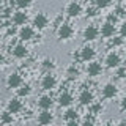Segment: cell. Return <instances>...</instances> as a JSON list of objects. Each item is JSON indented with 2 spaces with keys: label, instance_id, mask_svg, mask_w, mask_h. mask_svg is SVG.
Masks as SVG:
<instances>
[{
  "label": "cell",
  "instance_id": "28",
  "mask_svg": "<svg viewBox=\"0 0 126 126\" xmlns=\"http://www.w3.org/2000/svg\"><path fill=\"white\" fill-rule=\"evenodd\" d=\"M85 13L88 17H93V16H96L98 14V10L94 6H87V10H85Z\"/></svg>",
  "mask_w": 126,
  "mask_h": 126
},
{
  "label": "cell",
  "instance_id": "35",
  "mask_svg": "<svg viewBox=\"0 0 126 126\" xmlns=\"http://www.w3.org/2000/svg\"><path fill=\"white\" fill-rule=\"evenodd\" d=\"M5 63V57H3V54H0V66Z\"/></svg>",
  "mask_w": 126,
  "mask_h": 126
},
{
  "label": "cell",
  "instance_id": "23",
  "mask_svg": "<svg viewBox=\"0 0 126 126\" xmlns=\"http://www.w3.org/2000/svg\"><path fill=\"white\" fill-rule=\"evenodd\" d=\"M41 65H43V68L44 69H49V73H50V69H55V62H54V58H50V57H46L44 60L41 62Z\"/></svg>",
  "mask_w": 126,
  "mask_h": 126
},
{
  "label": "cell",
  "instance_id": "2",
  "mask_svg": "<svg viewBox=\"0 0 126 126\" xmlns=\"http://www.w3.org/2000/svg\"><path fill=\"white\" fill-rule=\"evenodd\" d=\"M104 65L110 69H115L121 65V55L117 52V50H110V52L106 55L104 58Z\"/></svg>",
  "mask_w": 126,
  "mask_h": 126
},
{
  "label": "cell",
  "instance_id": "14",
  "mask_svg": "<svg viewBox=\"0 0 126 126\" xmlns=\"http://www.w3.org/2000/svg\"><path fill=\"white\" fill-rule=\"evenodd\" d=\"M94 55H96V50H94V47L92 46H84L80 49V60H84V62H94Z\"/></svg>",
  "mask_w": 126,
  "mask_h": 126
},
{
  "label": "cell",
  "instance_id": "18",
  "mask_svg": "<svg viewBox=\"0 0 126 126\" xmlns=\"http://www.w3.org/2000/svg\"><path fill=\"white\" fill-rule=\"evenodd\" d=\"M11 52L16 58H25L27 55H29V47H27L24 43H17L13 49H11Z\"/></svg>",
  "mask_w": 126,
  "mask_h": 126
},
{
  "label": "cell",
  "instance_id": "39",
  "mask_svg": "<svg viewBox=\"0 0 126 126\" xmlns=\"http://www.w3.org/2000/svg\"><path fill=\"white\" fill-rule=\"evenodd\" d=\"M0 113H2V112H0Z\"/></svg>",
  "mask_w": 126,
  "mask_h": 126
},
{
  "label": "cell",
  "instance_id": "19",
  "mask_svg": "<svg viewBox=\"0 0 126 126\" xmlns=\"http://www.w3.org/2000/svg\"><path fill=\"white\" fill-rule=\"evenodd\" d=\"M58 104L62 106V107H71V104L74 102V98H73V94H71L69 92H63L58 94Z\"/></svg>",
  "mask_w": 126,
  "mask_h": 126
},
{
  "label": "cell",
  "instance_id": "27",
  "mask_svg": "<svg viewBox=\"0 0 126 126\" xmlns=\"http://www.w3.org/2000/svg\"><path fill=\"white\" fill-rule=\"evenodd\" d=\"M68 76H69V77H77V76H79V68H77L76 65H73V66L68 69Z\"/></svg>",
  "mask_w": 126,
  "mask_h": 126
},
{
  "label": "cell",
  "instance_id": "33",
  "mask_svg": "<svg viewBox=\"0 0 126 126\" xmlns=\"http://www.w3.org/2000/svg\"><path fill=\"white\" fill-rule=\"evenodd\" d=\"M66 126H80L77 121H66Z\"/></svg>",
  "mask_w": 126,
  "mask_h": 126
},
{
  "label": "cell",
  "instance_id": "24",
  "mask_svg": "<svg viewBox=\"0 0 126 126\" xmlns=\"http://www.w3.org/2000/svg\"><path fill=\"white\" fill-rule=\"evenodd\" d=\"M0 121H2V123H5V125L13 123V115H11V113H8V112H2V113H0Z\"/></svg>",
  "mask_w": 126,
  "mask_h": 126
},
{
  "label": "cell",
  "instance_id": "1",
  "mask_svg": "<svg viewBox=\"0 0 126 126\" xmlns=\"http://www.w3.org/2000/svg\"><path fill=\"white\" fill-rule=\"evenodd\" d=\"M74 36V27L68 22H62L57 29V38L60 41H68Z\"/></svg>",
  "mask_w": 126,
  "mask_h": 126
},
{
  "label": "cell",
  "instance_id": "16",
  "mask_svg": "<svg viewBox=\"0 0 126 126\" xmlns=\"http://www.w3.org/2000/svg\"><path fill=\"white\" fill-rule=\"evenodd\" d=\"M101 73H102V65L99 62H90L87 65V74L90 77H98L101 76Z\"/></svg>",
  "mask_w": 126,
  "mask_h": 126
},
{
  "label": "cell",
  "instance_id": "20",
  "mask_svg": "<svg viewBox=\"0 0 126 126\" xmlns=\"http://www.w3.org/2000/svg\"><path fill=\"white\" fill-rule=\"evenodd\" d=\"M63 117H65V120H66V121H77V118H79V112H77L76 109H73V107H68V110L63 113Z\"/></svg>",
  "mask_w": 126,
  "mask_h": 126
},
{
  "label": "cell",
  "instance_id": "12",
  "mask_svg": "<svg viewBox=\"0 0 126 126\" xmlns=\"http://www.w3.org/2000/svg\"><path fill=\"white\" fill-rule=\"evenodd\" d=\"M17 35H19V39H21V41H30V39H33V36H35V29L32 25H24V27L19 29Z\"/></svg>",
  "mask_w": 126,
  "mask_h": 126
},
{
  "label": "cell",
  "instance_id": "5",
  "mask_svg": "<svg viewBox=\"0 0 126 126\" xmlns=\"http://www.w3.org/2000/svg\"><path fill=\"white\" fill-rule=\"evenodd\" d=\"M98 36H99V29L96 25H93V24L87 25L84 32H82V38L85 41H94V39H98Z\"/></svg>",
  "mask_w": 126,
  "mask_h": 126
},
{
  "label": "cell",
  "instance_id": "30",
  "mask_svg": "<svg viewBox=\"0 0 126 126\" xmlns=\"http://www.w3.org/2000/svg\"><path fill=\"white\" fill-rule=\"evenodd\" d=\"M92 110H93V113H96V112H99V110H102V106L101 104H92Z\"/></svg>",
  "mask_w": 126,
  "mask_h": 126
},
{
  "label": "cell",
  "instance_id": "9",
  "mask_svg": "<svg viewBox=\"0 0 126 126\" xmlns=\"http://www.w3.org/2000/svg\"><path fill=\"white\" fill-rule=\"evenodd\" d=\"M22 109H24V104H22V101L19 99V98H11V99L8 101V104H6V112L11 113V115L19 113Z\"/></svg>",
  "mask_w": 126,
  "mask_h": 126
},
{
  "label": "cell",
  "instance_id": "36",
  "mask_svg": "<svg viewBox=\"0 0 126 126\" xmlns=\"http://www.w3.org/2000/svg\"><path fill=\"white\" fill-rule=\"evenodd\" d=\"M117 126H126V121H125V120H121V121H120V123H118Z\"/></svg>",
  "mask_w": 126,
  "mask_h": 126
},
{
  "label": "cell",
  "instance_id": "15",
  "mask_svg": "<svg viewBox=\"0 0 126 126\" xmlns=\"http://www.w3.org/2000/svg\"><path fill=\"white\" fill-rule=\"evenodd\" d=\"M36 120L41 126H49L54 121V113L50 112V110H41V112L38 113Z\"/></svg>",
  "mask_w": 126,
  "mask_h": 126
},
{
  "label": "cell",
  "instance_id": "21",
  "mask_svg": "<svg viewBox=\"0 0 126 126\" xmlns=\"http://www.w3.org/2000/svg\"><path fill=\"white\" fill-rule=\"evenodd\" d=\"M30 94H32V85L30 84H22L17 88V96L19 98H25V96H30Z\"/></svg>",
  "mask_w": 126,
  "mask_h": 126
},
{
  "label": "cell",
  "instance_id": "3",
  "mask_svg": "<svg viewBox=\"0 0 126 126\" xmlns=\"http://www.w3.org/2000/svg\"><path fill=\"white\" fill-rule=\"evenodd\" d=\"M57 84H58V80L52 73H46L41 79V88L46 90V92H50V90L57 88Z\"/></svg>",
  "mask_w": 126,
  "mask_h": 126
},
{
  "label": "cell",
  "instance_id": "7",
  "mask_svg": "<svg viewBox=\"0 0 126 126\" xmlns=\"http://www.w3.org/2000/svg\"><path fill=\"white\" fill-rule=\"evenodd\" d=\"M77 101L80 106H92L94 102V94L92 90H82L77 96Z\"/></svg>",
  "mask_w": 126,
  "mask_h": 126
},
{
  "label": "cell",
  "instance_id": "38",
  "mask_svg": "<svg viewBox=\"0 0 126 126\" xmlns=\"http://www.w3.org/2000/svg\"><path fill=\"white\" fill-rule=\"evenodd\" d=\"M0 39H2V33H0Z\"/></svg>",
  "mask_w": 126,
  "mask_h": 126
},
{
  "label": "cell",
  "instance_id": "13",
  "mask_svg": "<svg viewBox=\"0 0 126 126\" xmlns=\"http://www.w3.org/2000/svg\"><path fill=\"white\" fill-rule=\"evenodd\" d=\"M118 94V87L113 84V82H107L104 87H102V96L106 99H112Z\"/></svg>",
  "mask_w": 126,
  "mask_h": 126
},
{
  "label": "cell",
  "instance_id": "6",
  "mask_svg": "<svg viewBox=\"0 0 126 126\" xmlns=\"http://www.w3.org/2000/svg\"><path fill=\"white\" fill-rule=\"evenodd\" d=\"M49 25V17L44 13H36L33 16V29L36 30H44Z\"/></svg>",
  "mask_w": 126,
  "mask_h": 126
},
{
  "label": "cell",
  "instance_id": "31",
  "mask_svg": "<svg viewBox=\"0 0 126 126\" xmlns=\"http://www.w3.org/2000/svg\"><path fill=\"white\" fill-rule=\"evenodd\" d=\"M112 44L113 46H120V44H123V38H115V39H112Z\"/></svg>",
  "mask_w": 126,
  "mask_h": 126
},
{
  "label": "cell",
  "instance_id": "34",
  "mask_svg": "<svg viewBox=\"0 0 126 126\" xmlns=\"http://www.w3.org/2000/svg\"><path fill=\"white\" fill-rule=\"evenodd\" d=\"M120 104H121V110H125V109H126V98H123V99H121Z\"/></svg>",
  "mask_w": 126,
  "mask_h": 126
},
{
  "label": "cell",
  "instance_id": "37",
  "mask_svg": "<svg viewBox=\"0 0 126 126\" xmlns=\"http://www.w3.org/2000/svg\"><path fill=\"white\" fill-rule=\"evenodd\" d=\"M2 13H3V3L0 2V14H2Z\"/></svg>",
  "mask_w": 126,
  "mask_h": 126
},
{
  "label": "cell",
  "instance_id": "22",
  "mask_svg": "<svg viewBox=\"0 0 126 126\" xmlns=\"http://www.w3.org/2000/svg\"><path fill=\"white\" fill-rule=\"evenodd\" d=\"M14 6L17 8L19 11H25L27 8L32 6V2L30 0H17V2H14Z\"/></svg>",
  "mask_w": 126,
  "mask_h": 126
},
{
  "label": "cell",
  "instance_id": "10",
  "mask_svg": "<svg viewBox=\"0 0 126 126\" xmlns=\"http://www.w3.org/2000/svg\"><path fill=\"white\" fill-rule=\"evenodd\" d=\"M22 84H24V80H22V76L19 73H11L10 76L6 77V87L8 88H16L17 90Z\"/></svg>",
  "mask_w": 126,
  "mask_h": 126
},
{
  "label": "cell",
  "instance_id": "17",
  "mask_svg": "<svg viewBox=\"0 0 126 126\" xmlns=\"http://www.w3.org/2000/svg\"><path fill=\"white\" fill-rule=\"evenodd\" d=\"M99 33H101V36H104V38H112L113 35L117 33V25L109 24V22H104L101 25V29H99Z\"/></svg>",
  "mask_w": 126,
  "mask_h": 126
},
{
  "label": "cell",
  "instance_id": "4",
  "mask_svg": "<svg viewBox=\"0 0 126 126\" xmlns=\"http://www.w3.org/2000/svg\"><path fill=\"white\" fill-rule=\"evenodd\" d=\"M65 13L68 14L69 17H79V16L84 13V6L79 2H69V3H66V6H65Z\"/></svg>",
  "mask_w": 126,
  "mask_h": 126
},
{
  "label": "cell",
  "instance_id": "8",
  "mask_svg": "<svg viewBox=\"0 0 126 126\" xmlns=\"http://www.w3.org/2000/svg\"><path fill=\"white\" fill-rule=\"evenodd\" d=\"M27 21H29V16H27L25 11H14L13 14H11V22L14 24V25L17 27H24L27 25Z\"/></svg>",
  "mask_w": 126,
  "mask_h": 126
},
{
  "label": "cell",
  "instance_id": "25",
  "mask_svg": "<svg viewBox=\"0 0 126 126\" xmlns=\"http://www.w3.org/2000/svg\"><path fill=\"white\" fill-rule=\"evenodd\" d=\"M110 5V0H94V8L96 10H101V8H106Z\"/></svg>",
  "mask_w": 126,
  "mask_h": 126
},
{
  "label": "cell",
  "instance_id": "11",
  "mask_svg": "<svg viewBox=\"0 0 126 126\" xmlns=\"http://www.w3.org/2000/svg\"><path fill=\"white\" fill-rule=\"evenodd\" d=\"M36 102H38V107L41 110H50L55 104L54 98L50 96V94H43V96H39Z\"/></svg>",
  "mask_w": 126,
  "mask_h": 126
},
{
  "label": "cell",
  "instance_id": "29",
  "mask_svg": "<svg viewBox=\"0 0 126 126\" xmlns=\"http://www.w3.org/2000/svg\"><path fill=\"white\" fill-rule=\"evenodd\" d=\"M120 38H125L126 36V22H121V25H120Z\"/></svg>",
  "mask_w": 126,
  "mask_h": 126
},
{
  "label": "cell",
  "instance_id": "32",
  "mask_svg": "<svg viewBox=\"0 0 126 126\" xmlns=\"http://www.w3.org/2000/svg\"><path fill=\"white\" fill-rule=\"evenodd\" d=\"M80 126H94V123H93L92 120H88V118H87V120H85V121H84V123H82Z\"/></svg>",
  "mask_w": 126,
  "mask_h": 126
},
{
  "label": "cell",
  "instance_id": "26",
  "mask_svg": "<svg viewBox=\"0 0 126 126\" xmlns=\"http://www.w3.org/2000/svg\"><path fill=\"white\" fill-rule=\"evenodd\" d=\"M117 69V77L118 79H125V76H126V68H125V65H120L118 68H115Z\"/></svg>",
  "mask_w": 126,
  "mask_h": 126
}]
</instances>
